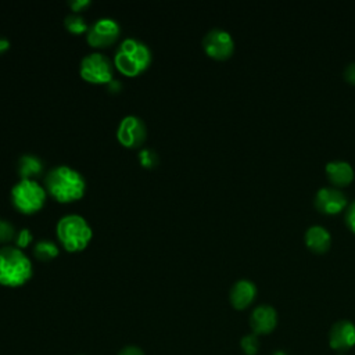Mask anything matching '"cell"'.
<instances>
[{
	"mask_svg": "<svg viewBox=\"0 0 355 355\" xmlns=\"http://www.w3.org/2000/svg\"><path fill=\"white\" fill-rule=\"evenodd\" d=\"M44 184L47 193L58 202H72L83 197L86 191L85 176L69 165H57L51 168Z\"/></svg>",
	"mask_w": 355,
	"mask_h": 355,
	"instance_id": "cell-1",
	"label": "cell"
},
{
	"mask_svg": "<svg viewBox=\"0 0 355 355\" xmlns=\"http://www.w3.org/2000/svg\"><path fill=\"white\" fill-rule=\"evenodd\" d=\"M151 64L150 47L136 39L126 37L118 46L114 55V67L125 76H137L143 73Z\"/></svg>",
	"mask_w": 355,
	"mask_h": 355,
	"instance_id": "cell-2",
	"label": "cell"
},
{
	"mask_svg": "<svg viewBox=\"0 0 355 355\" xmlns=\"http://www.w3.org/2000/svg\"><path fill=\"white\" fill-rule=\"evenodd\" d=\"M33 275V266L29 257L15 245L0 248V284L7 287H19Z\"/></svg>",
	"mask_w": 355,
	"mask_h": 355,
	"instance_id": "cell-3",
	"label": "cell"
},
{
	"mask_svg": "<svg viewBox=\"0 0 355 355\" xmlns=\"http://www.w3.org/2000/svg\"><path fill=\"white\" fill-rule=\"evenodd\" d=\"M55 233L62 247L71 252L85 250L93 237L92 226L86 218L79 214L61 216L55 225Z\"/></svg>",
	"mask_w": 355,
	"mask_h": 355,
	"instance_id": "cell-4",
	"label": "cell"
},
{
	"mask_svg": "<svg viewBox=\"0 0 355 355\" xmlns=\"http://www.w3.org/2000/svg\"><path fill=\"white\" fill-rule=\"evenodd\" d=\"M11 202L22 214L40 211L47 200V190L36 179H19L11 187Z\"/></svg>",
	"mask_w": 355,
	"mask_h": 355,
	"instance_id": "cell-5",
	"label": "cell"
},
{
	"mask_svg": "<svg viewBox=\"0 0 355 355\" xmlns=\"http://www.w3.org/2000/svg\"><path fill=\"white\" fill-rule=\"evenodd\" d=\"M114 64L103 53H89L80 60L79 73L83 80L96 85H108L114 79Z\"/></svg>",
	"mask_w": 355,
	"mask_h": 355,
	"instance_id": "cell-6",
	"label": "cell"
},
{
	"mask_svg": "<svg viewBox=\"0 0 355 355\" xmlns=\"http://www.w3.org/2000/svg\"><path fill=\"white\" fill-rule=\"evenodd\" d=\"M147 137V128L141 118L137 115H126L123 116L116 128V139L118 141L128 148L140 147Z\"/></svg>",
	"mask_w": 355,
	"mask_h": 355,
	"instance_id": "cell-7",
	"label": "cell"
},
{
	"mask_svg": "<svg viewBox=\"0 0 355 355\" xmlns=\"http://www.w3.org/2000/svg\"><path fill=\"white\" fill-rule=\"evenodd\" d=\"M121 26L116 19L110 17H101L96 19L87 29L86 39L92 47L111 46L119 36Z\"/></svg>",
	"mask_w": 355,
	"mask_h": 355,
	"instance_id": "cell-8",
	"label": "cell"
},
{
	"mask_svg": "<svg viewBox=\"0 0 355 355\" xmlns=\"http://www.w3.org/2000/svg\"><path fill=\"white\" fill-rule=\"evenodd\" d=\"M202 49L215 60H226L234 51V40L226 29L212 28L202 37Z\"/></svg>",
	"mask_w": 355,
	"mask_h": 355,
	"instance_id": "cell-9",
	"label": "cell"
},
{
	"mask_svg": "<svg viewBox=\"0 0 355 355\" xmlns=\"http://www.w3.org/2000/svg\"><path fill=\"white\" fill-rule=\"evenodd\" d=\"M315 207L323 214H338L347 205V196L343 190L334 186H324L318 189L313 197Z\"/></svg>",
	"mask_w": 355,
	"mask_h": 355,
	"instance_id": "cell-10",
	"label": "cell"
},
{
	"mask_svg": "<svg viewBox=\"0 0 355 355\" xmlns=\"http://www.w3.org/2000/svg\"><path fill=\"white\" fill-rule=\"evenodd\" d=\"M329 344L333 349H349L355 344V324L349 320L336 322L329 333Z\"/></svg>",
	"mask_w": 355,
	"mask_h": 355,
	"instance_id": "cell-11",
	"label": "cell"
},
{
	"mask_svg": "<svg viewBox=\"0 0 355 355\" xmlns=\"http://www.w3.org/2000/svg\"><path fill=\"white\" fill-rule=\"evenodd\" d=\"M276 323L277 313L273 306L266 304L258 305L250 316V324L252 327L254 334H268L275 329Z\"/></svg>",
	"mask_w": 355,
	"mask_h": 355,
	"instance_id": "cell-12",
	"label": "cell"
},
{
	"mask_svg": "<svg viewBox=\"0 0 355 355\" xmlns=\"http://www.w3.org/2000/svg\"><path fill=\"white\" fill-rule=\"evenodd\" d=\"M257 295V286L250 279H239L230 288V302L236 309L247 308Z\"/></svg>",
	"mask_w": 355,
	"mask_h": 355,
	"instance_id": "cell-13",
	"label": "cell"
},
{
	"mask_svg": "<svg viewBox=\"0 0 355 355\" xmlns=\"http://www.w3.org/2000/svg\"><path fill=\"white\" fill-rule=\"evenodd\" d=\"M305 244L315 252H324L330 248L331 236L330 232L322 225H311L304 234Z\"/></svg>",
	"mask_w": 355,
	"mask_h": 355,
	"instance_id": "cell-14",
	"label": "cell"
},
{
	"mask_svg": "<svg viewBox=\"0 0 355 355\" xmlns=\"http://www.w3.org/2000/svg\"><path fill=\"white\" fill-rule=\"evenodd\" d=\"M326 175L336 186L348 184L354 179V169L345 159H331L326 164Z\"/></svg>",
	"mask_w": 355,
	"mask_h": 355,
	"instance_id": "cell-15",
	"label": "cell"
},
{
	"mask_svg": "<svg viewBox=\"0 0 355 355\" xmlns=\"http://www.w3.org/2000/svg\"><path fill=\"white\" fill-rule=\"evenodd\" d=\"M44 164L36 154H22L17 161V172L21 179H36L43 173Z\"/></svg>",
	"mask_w": 355,
	"mask_h": 355,
	"instance_id": "cell-16",
	"label": "cell"
},
{
	"mask_svg": "<svg viewBox=\"0 0 355 355\" xmlns=\"http://www.w3.org/2000/svg\"><path fill=\"white\" fill-rule=\"evenodd\" d=\"M33 254L40 261H50L60 254V247L53 240L43 239L35 243Z\"/></svg>",
	"mask_w": 355,
	"mask_h": 355,
	"instance_id": "cell-17",
	"label": "cell"
},
{
	"mask_svg": "<svg viewBox=\"0 0 355 355\" xmlns=\"http://www.w3.org/2000/svg\"><path fill=\"white\" fill-rule=\"evenodd\" d=\"M64 25L73 35L87 33V29H89V25L86 24V19L80 14H76V12L68 14L64 19Z\"/></svg>",
	"mask_w": 355,
	"mask_h": 355,
	"instance_id": "cell-18",
	"label": "cell"
},
{
	"mask_svg": "<svg viewBox=\"0 0 355 355\" xmlns=\"http://www.w3.org/2000/svg\"><path fill=\"white\" fill-rule=\"evenodd\" d=\"M139 162L141 164V166L144 168H154L158 164V157L157 153L151 148H141L139 151Z\"/></svg>",
	"mask_w": 355,
	"mask_h": 355,
	"instance_id": "cell-19",
	"label": "cell"
},
{
	"mask_svg": "<svg viewBox=\"0 0 355 355\" xmlns=\"http://www.w3.org/2000/svg\"><path fill=\"white\" fill-rule=\"evenodd\" d=\"M14 241H15V247H18L21 250L28 247L33 241V236H32L31 229L22 227L21 230H18V233L14 237Z\"/></svg>",
	"mask_w": 355,
	"mask_h": 355,
	"instance_id": "cell-20",
	"label": "cell"
},
{
	"mask_svg": "<svg viewBox=\"0 0 355 355\" xmlns=\"http://www.w3.org/2000/svg\"><path fill=\"white\" fill-rule=\"evenodd\" d=\"M241 348L247 355H254L258 351L259 347V341L258 337L255 334H248L245 337L241 338Z\"/></svg>",
	"mask_w": 355,
	"mask_h": 355,
	"instance_id": "cell-21",
	"label": "cell"
},
{
	"mask_svg": "<svg viewBox=\"0 0 355 355\" xmlns=\"http://www.w3.org/2000/svg\"><path fill=\"white\" fill-rule=\"evenodd\" d=\"M15 229L7 219H0V243H7L15 237Z\"/></svg>",
	"mask_w": 355,
	"mask_h": 355,
	"instance_id": "cell-22",
	"label": "cell"
},
{
	"mask_svg": "<svg viewBox=\"0 0 355 355\" xmlns=\"http://www.w3.org/2000/svg\"><path fill=\"white\" fill-rule=\"evenodd\" d=\"M344 220H345V225L355 233V200L347 205Z\"/></svg>",
	"mask_w": 355,
	"mask_h": 355,
	"instance_id": "cell-23",
	"label": "cell"
},
{
	"mask_svg": "<svg viewBox=\"0 0 355 355\" xmlns=\"http://www.w3.org/2000/svg\"><path fill=\"white\" fill-rule=\"evenodd\" d=\"M68 6L71 7V10L73 12H80L82 10H85L87 6H90V0H69Z\"/></svg>",
	"mask_w": 355,
	"mask_h": 355,
	"instance_id": "cell-24",
	"label": "cell"
},
{
	"mask_svg": "<svg viewBox=\"0 0 355 355\" xmlns=\"http://www.w3.org/2000/svg\"><path fill=\"white\" fill-rule=\"evenodd\" d=\"M344 79L351 82V83H355V61L347 64V67L344 68Z\"/></svg>",
	"mask_w": 355,
	"mask_h": 355,
	"instance_id": "cell-25",
	"label": "cell"
},
{
	"mask_svg": "<svg viewBox=\"0 0 355 355\" xmlns=\"http://www.w3.org/2000/svg\"><path fill=\"white\" fill-rule=\"evenodd\" d=\"M118 355H144V354L140 348L129 345V347H125L123 349H121V352Z\"/></svg>",
	"mask_w": 355,
	"mask_h": 355,
	"instance_id": "cell-26",
	"label": "cell"
},
{
	"mask_svg": "<svg viewBox=\"0 0 355 355\" xmlns=\"http://www.w3.org/2000/svg\"><path fill=\"white\" fill-rule=\"evenodd\" d=\"M107 86H108V90H110V92H114V93H115V92H119L121 87H122L121 82H119V80H115V79H112Z\"/></svg>",
	"mask_w": 355,
	"mask_h": 355,
	"instance_id": "cell-27",
	"label": "cell"
},
{
	"mask_svg": "<svg viewBox=\"0 0 355 355\" xmlns=\"http://www.w3.org/2000/svg\"><path fill=\"white\" fill-rule=\"evenodd\" d=\"M8 49H10V40L7 37H1L0 36V54L4 53Z\"/></svg>",
	"mask_w": 355,
	"mask_h": 355,
	"instance_id": "cell-28",
	"label": "cell"
},
{
	"mask_svg": "<svg viewBox=\"0 0 355 355\" xmlns=\"http://www.w3.org/2000/svg\"><path fill=\"white\" fill-rule=\"evenodd\" d=\"M273 355H284V354H283V352H280V351H279V352H275V354H273Z\"/></svg>",
	"mask_w": 355,
	"mask_h": 355,
	"instance_id": "cell-29",
	"label": "cell"
}]
</instances>
